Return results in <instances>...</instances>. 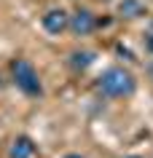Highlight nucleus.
Wrapping results in <instances>:
<instances>
[{
  "label": "nucleus",
  "mask_w": 153,
  "mask_h": 158,
  "mask_svg": "<svg viewBox=\"0 0 153 158\" xmlns=\"http://www.w3.org/2000/svg\"><path fill=\"white\" fill-rule=\"evenodd\" d=\"M40 27H43V32L51 35V38H62V35L70 30V11L62 8V6L46 8L43 16H40Z\"/></svg>",
  "instance_id": "obj_4"
},
{
  "label": "nucleus",
  "mask_w": 153,
  "mask_h": 158,
  "mask_svg": "<svg viewBox=\"0 0 153 158\" xmlns=\"http://www.w3.org/2000/svg\"><path fill=\"white\" fill-rule=\"evenodd\" d=\"M121 158H145V156H140V153H129V156H121Z\"/></svg>",
  "instance_id": "obj_12"
},
{
  "label": "nucleus",
  "mask_w": 153,
  "mask_h": 158,
  "mask_svg": "<svg viewBox=\"0 0 153 158\" xmlns=\"http://www.w3.org/2000/svg\"><path fill=\"white\" fill-rule=\"evenodd\" d=\"M137 86H140V81H137V75L132 73L129 67L110 64V67H105L100 73L94 89H97V94L105 97V99H124L126 102V99H132L137 94Z\"/></svg>",
  "instance_id": "obj_1"
},
{
  "label": "nucleus",
  "mask_w": 153,
  "mask_h": 158,
  "mask_svg": "<svg viewBox=\"0 0 153 158\" xmlns=\"http://www.w3.org/2000/svg\"><path fill=\"white\" fill-rule=\"evenodd\" d=\"M6 158H40V148L30 134H14L6 148Z\"/></svg>",
  "instance_id": "obj_5"
},
{
  "label": "nucleus",
  "mask_w": 153,
  "mask_h": 158,
  "mask_svg": "<svg viewBox=\"0 0 153 158\" xmlns=\"http://www.w3.org/2000/svg\"><path fill=\"white\" fill-rule=\"evenodd\" d=\"M11 83V78H6V73H3V70H0V91H3V89H6V86Z\"/></svg>",
  "instance_id": "obj_10"
},
{
  "label": "nucleus",
  "mask_w": 153,
  "mask_h": 158,
  "mask_svg": "<svg viewBox=\"0 0 153 158\" xmlns=\"http://www.w3.org/2000/svg\"><path fill=\"white\" fill-rule=\"evenodd\" d=\"M148 14H151V8L145 0H118L116 3V16L124 22H137V19H145Z\"/></svg>",
  "instance_id": "obj_7"
},
{
  "label": "nucleus",
  "mask_w": 153,
  "mask_h": 158,
  "mask_svg": "<svg viewBox=\"0 0 153 158\" xmlns=\"http://www.w3.org/2000/svg\"><path fill=\"white\" fill-rule=\"evenodd\" d=\"M145 81H148V83L153 86V56L148 59V62H145Z\"/></svg>",
  "instance_id": "obj_9"
},
{
  "label": "nucleus",
  "mask_w": 153,
  "mask_h": 158,
  "mask_svg": "<svg viewBox=\"0 0 153 158\" xmlns=\"http://www.w3.org/2000/svg\"><path fill=\"white\" fill-rule=\"evenodd\" d=\"M75 40H83V38H91L97 32V14L86 6H75L70 11V30H67Z\"/></svg>",
  "instance_id": "obj_3"
},
{
  "label": "nucleus",
  "mask_w": 153,
  "mask_h": 158,
  "mask_svg": "<svg viewBox=\"0 0 153 158\" xmlns=\"http://www.w3.org/2000/svg\"><path fill=\"white\" fill-rule=\"evenodd\" d=\"M97 59H100V54H97L94 48H73V51L67 54V59H65V62H67L70 73L83 75L86 70H89V67L97 62Z\"/></svg>",
  "instance_id": "obj_6"
},
{
  "label": "nucleus",
  "mask_w": 153,
  "mask_h": 158,
  "mask_svg": "<svg viewBox=\"0 0 153 158\" xmlns=\"http://www.w3.org/2000/svg\"><path fill=\"white\" fill-rule=\"evenodd\" d=\"M142 46H145V54H148V56H153V27H148V30H145Z\"/></svg>",
  "instance_id": "obj_8"
},
{
  "label": "nucleus",
  "mask_w": 153,
  "mask_h": 158,
  "mask_svg": "<svg viewBox=\"0 0 153 158\" xmlns=\"http://www.w3.org/2000/svg\"><path fill=\"white\" fill-rule=\"evenodd\" d=\"M8 78L11 83L16 86V91H22L27 99H43V81H40V73L35 70V64L24 56H14L8 62Z\"/></svg>",
  "instance_id": "obj_2"
},
{
  "label": "nucleus",
  "mask_w": 153,
  "mask_h": 158,
  "mask_svg": "<svg viewBox=\"0 0 153 158\" xmlns=\"http://www.w3.org/2000/svg\"><path fill=\"white\" fill-rule=\"evenodd\" d=\"M59 158H89V156H83V153H65V156H59Z\"/></svg>",
  "instance_id": "obj_11"
}]
</instances>
